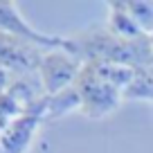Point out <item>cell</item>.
I'll use <instances>...</instances> for the list:
<instances>
[{"mask_svg":"<svg viewBox=\"0 0 153 153\" xmlns=\"http://www.w3.org/2000/svg\"><path fill=\"white\" fill-rule=\"evenodd\" d=\"M135 68L120 63L90 61L83 63L81 72L74 81V88L81 97V110L88 117H104L113 113L120 101L126 97Z\"/></svg>","mask_w":153,"mask_h":153,"instance_id":"cell-1","label":"cell"},{"mask_svg":"<svg viewBox=\"0 0 153 153\" xmlns=\"http://www.w3.org/2000/svg\"><path fill=\"white\" fill-rule=\"evenodd\" d=\"M151 45H153V36H151Z\"/></svg>","mask_w":153,"mask_h":153,"instance_id":"cell-9","label":"cell"},{"mask_svg":"<svg viewBox=\"0 0 153 153\" xmlns=\"http://www.w3.org/2000/svg\"><path fill=\"white\" fill-rule=\"evenodd\" d=\"M108 9H110V18H108L110 34H115L117 38H124V41H140V38H144L142 29L137 27V23L128 14L124 2H108Z\"/></svg>","mask_w":153,"mask_h":153,"instance_id":"cell-6","label":"cell"},{"mask_svg":"<svg viewBox=\"0 0 153 153\" xmlns=\"http://www.w3.org/2000/svg\"><path fill=\"white\" fill-rule=\"evenodd\" d=\"M124 5L144 36H153V2L151 0H142V2H131L128 0Z\"/></svg>","mask_w":153,"mask_h":153,"instance_id":"cell-7","label":"cell"},{"mask_svg":"<svg viewBox=\"0 0 153 153\" xmlns=\"http://www.w3.org/2000/svg\"><path fill=\"white\" fill-rule=\"evenodd\" d=\"M0 32L20 36V38L29 41V43H36L45 50H68L70 52V38L50 36V34H43V32H38V29H34L20 16L18 5L11 2V0H0Z\"/></svg>","mask_w":153,"mask_h":153,"instance_id":"cell-4","label":"cell"},{"mask_svg":"<svg viewBox=\"0 0 153 153\" xmlns=\"http://www.w3.org/2000/svg\"><path fill=\"white\" fill-rule=\"evenodd\" d=\"M45 52L48 50L36 43H29L14 34L0 32V68L7 70L9 74H36Z\"/></svg>","mask_w":153,"mask_h":153,"instance_id":"cell-3","label":"cell"},{"mask_svg":"<svg viewBox=\"0 0 153 153\" xmlns=\"http://www.w3.org/2000/svg\"><path fill=\"white\" fill-rule=\"evenodd\" d=\"M0 153H5V151H2V146H0Z\"/></svg>","mask_w":153,"mask_h":153,"instance_id":"cell-8","label":"cell"},{"mask_svg":"<svg viewBox=\"0 0 153 153\" xmlns=\"http://www.w3.org/2000/svg\"><path fill=\"white\" fill-rule=\"evenodd\" d=\"M83 63L68 50H48L38 68V81L45 95H56L65 88L74 86Z\"/></svg>","mask_w":153,"mask_h":153,"instance_id":"cell-2","label":"cell"},{"mask_svg":"<svg viewBox=\"0 0 153 153\" xmlns=\"http://www.w3.org/2000/svg\"><path fill=\"white\" fill-rule=\"evenodd\" d=\"M43 97L32 104L23 115H18L2 133H0V146L5 153H25L36 135L38 126L43 122Z\"/></svg>","mask_w":153,"mask_h":153,"instance_id":"cell-5","label":"cell"}]
</instances>
